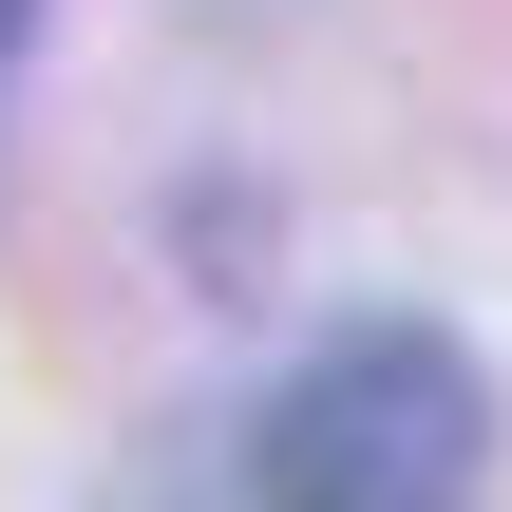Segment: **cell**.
Listing matches in <instances>:
<instances>
[{
    "mask_svg": "<svg viewBox=\"0 0 512 512\" xmlns=\"http://www.w3.org/2000/svg\"><path fill=\"white\" fill-rule=\"evenodd\" d=\"M0 19H19V0H0Z\"/></svg>",
    "mask_w": 512,
    "mask_h": 512,
    "instance_id": "cell-2",
    "label": "cell"
},
{
    "mask_svg": "<svg viewBox=\"0 0 512 512\" xmlns=\"http://www.w3.org/2000/svg\"><path fill=\"white\" fill-rule=\"evenodd\" d=\"M475 456H494V380L437 323H342L247 418V494L285 512H418V494H475Z\"/></svg>",
    "mask_w": 512,
    "mask_h": 512,
    "instance_id": "cell-1",
    "label": "cell"
}]
</instances>
